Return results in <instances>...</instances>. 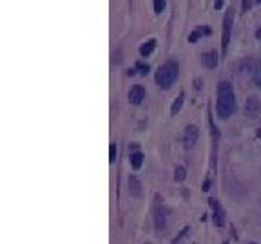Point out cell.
Here are the masks:
<instances>
[{
    "instance_id": "obj_25",
    "label": "cell",
    "mask_w": 261,
    "mask_h": 244,
    "mask_svg": "<svg viewBox=\"0 0 261 244\" xmlns=\"http://www.w3.org/2000/svg\"><path fill=\"white\" fill-rule=\"evenodd\" d=\"M258 137H261V130H258Z\"/></svg>"
},
{
    "instance_id": "obj_27",
    "label": "cell",
    "mask_w": 261,
    "mask_h": 244,
    "mask_svg": "<svg viewBox=\"0 0 261 244\" xmlns=\"http://www.w3.org/2000/svg\"><path fill=\"white\" fill-rule=\"evenodd\" d=\"M250 244H256V243H250Z\"/></svg>"
},
{
    "instance_id": "obj_9",
    "label": "cell",
    "mask_w": 261,
    "mask_h": 244,
    "mask_svg": "<svg viewBox=\"0 0 261 244\" xmlns=\"http://www.w3.org/2000/svg\"><path fill=\"white\" fill-rule=\"evenodd\" d=\"M144 98H145V89L142 85H134L129 91V102L132 105H140V103L144 102Z\"/></svg>"
},
{
    "instance_id": "obj_17",
    "label": "cell",
    "mask_w": 261,
    "mask_h": 244,
    "mask_svg": "<svg viewBox=\"0 0 261 244\" xmlns=\"http://www.w3.org/2000/svg\"><path fill=\"white\" fill-rule=\"evenodd\" d=\"M187 177V170L183 168V167H176V170H174V179L176 181H183Z\"/></svg>"
},
{
    "instance_id": "obj_13",
    "label": "cell",
    "mask_w": 261,
    "mask_h": 244,
    "mask_svg": "<svg viewBox=\"0 0 261 244\" xmlns=\"http://www.w3.org/2000/svg\"><path fill=\"white\" fill-rule=\"evenodd\" d=\"M129 161H130V167H132L134 170H138L140 167H142V163H144V154L138 152V150H134V152H130Z\"/></svg>"
},
{
    "instance_id": "obj_18",
    "label": "cell",
    "mask_w": 261,
    "mask_h": 244,
    "mask_svg": "<svg viewBox=\"0 0 261 244\" xmlns=\"http://www.w3.org/2000/svg\"><path fill=\"white\" fill-rule=\"evenodd\" d=\"M256 4H261V0H243L241 7H243V11H247V9H250L252 6H256Z\"/></svg>"
},
{
    "instance_id": "obj_14",
    "label": "cell",
    "mask_w": 261,
    "mask_h": 244,
    "mask_svg": "<svg viewBox=\"0 0 261 244\" xmlns=\"http://www.w3.org/2000/svg\"><path fill=\"white\" fill-rule=\"evenodd\" d=\"M183 102H185V92H179L178 98L174 100V103H172V107H171V114L172 116H176L181 110V107H183Z\"/></svg>"
},
{
    "instance_id": "obj_19",
    "label": "cell",
    "mask_w": 261,
    "mask_h": 244,
    "mask_svg": "<svg viewBox=\"0 0 261 244\" xmlns=\"http://www.w3.org/2000/svg\"><path fill=\"white\" fill-rule=\"evenodd\" d=\"M136 69L142 76H145L147 73H149V65H147V63H142V61H138L136 63Z\"/></svg>"
},
{
    "instance_id": "obj_1",
    "label": "cell",
    "mask_w": 261,
    "mask_h": 244,
    "mask_svg": "<svg viewBox=\"0 0 261 244\" xmlns=\"http://www.w3.org/2000/svg\"><path fill=\"white\" fill-rule=\"evenodd\" d=\"M236 108H238V103H236L232 83L230 81H221L220 85H218V102H216L218 118L227 120L228 116L236 112Z\"/></svg>"
},
{
    "instance_id": "obj_10",
    "label": "cell",
    "mask_w": 261,
    "mask_h": 244,
    "mask_svg": "<svg viewBox=\"0 0 261 244\" xmlns=\"http://www.w3.org/2000/svg\"><path fill=\"white\" fill-rule=\"evenodd\" d=\"M212 33L211 31V27L209 26H198V27H194V31L191 34H189V42L191 44H196V42L199 40V38H203V36H209V34Z\"/></svg>"
},
{
    "instance_id": "obj_21",
    "label": "cell",
    "mask_w": 261,
    "mask_h": 244,
    "mask_svg": "<svg viewBox=\"0 0 261 244\" xmlns=\"http://www.w3.org/2000/svg\"><path fill=\"white\" fill-rule=\"evenodd\" d=\"M214 7H216V9H221V7H223V0H214Z\"/></svg>"
},
{
    "instance_id": "obj_6",
    "label": "cell",
    "mask_w": 261,
    "mask_h": 244,
    "mask_svg": "<svg viewBox=\"0 0 261 244\" xmlns=\"http://www.w3.org/2000/svg\"><path fill=\"white\" fill-rule=\"evenodd\" d=\"M198 136H199V130L196 125H187L185 129V134H183V145H185V149H193L196 141H198Z\"/></svg>"
},
{
    "instance_id": "obj_11",
    "label": "cell",
    "mask_w": 261,
    "mask_h": 244,
    "mask_svg": "<svg viewBox=\"0 0 261 244\" xmlns=\"http://www.w3.org/2000/svg\"><path fill=\"white\" fill-rule=\"evenodd\" d=\"M154 49H156V40L154 38H151V40H147L140 47V56H144V58H147V56H151L152 53H154Z\"/></svg>"
},
{
    "instance_id": "obj_23",
    "label": "cell",
    "mask_w": 261,
    "mask_h": 244,
    "mask_svg": "<svg viewBox=\"0 0 261 244\" xmlns=\"http://www.w3.org/2000/svg\"><path fill=\"white\" fill-rule=\"evenodd\" d=\"M209 184H211V181H209V179H207L205 183H203V192H207V190L211 188V186H209Z\"/></svg>"
},
{
    "instance_id": "obj_24",
    "label": "cell",
    "mask_w": 261,
    "mask_h": 244,
    "mask_svg": "<svg viewBox=\"0 0 261 244\" xmlns=\"http://www.w3.org/2000/svg\"><path fill=\"white\" fill-rule=\"evenodd\" d=\"M256 38H258V40L261 42V27L258 29V31H256Z\"/></svg>"
},
{
    "instance_id": "obj_16",
    "label": "cell",
    "mask_w": 261,
    "mask_h": 244,
    "mask_svg": "<svg viewBox=\"0 0 261 244\" xmlns=\"http://www.w3.org/2000/svg\"><path fill=\"white\" fill-rule=\"evenodd\" d=\"M152 7H154V13L160 15L165 11V7H167V0H152Z\"/></svg>"
},
{
    "instance_id": "obj_12",
    "label": "cell",
    "mask_w": 261,
    "mask_h": 244,
    "mask_svg": "<svg viewBox=\"0 0 261 244\" xmlns=\"http://www.w3.org/2000/svg\"><path fill=\"white\" fill-rule=\"evenodd\" d=\"M129 192H130V196H134V197L142 196V184L138 181V177L134 176L129 177Z\"/></svg>"
},
{
    "instance_id": "obj_20",
    "label": "cell",
    "mask_w": 261,
    "mask_h": 244,
    "mask_svg": "<svg viewBox=\"0 0 261 244\" xmlns=\"http://www.w3.org/2000/svg\"><path fill=\"white\" fill-rule=\"evenodd\" d=\"M116 161V145L114 143H111L109 147V163H114Z\"/></svg>"
},
{
    "instance_id": "obj_15",
    "label": "cell",
    "mask_w": 261,
    "mask_h": 244,
    "mask_svg": "<svg viewBox=\"0 0 261 244\" xmlns=\"http://www.w3.org/2000/svg\"><path fill=\"white\" fill-rule=\"evenodd\" d=\"M252 80L258 87L261 89V61H256L254 63V69H252Z\"/></svg>"
},
{
    "instance_id": "obj_2",
    "label": "cell",
    "mask_w": 261,
    "mask_h": 244,
    "mask_svg": "<svg viewBox=\"0 0 261 244\" xmlns=\"http://www.w3.org/2000/svg\"><path fill=\"white\" fill-rule=\"evenodd\" d=\"M178 76H179V63L176 60H169L156 71L154 81H156V85L160 89L167 91V89H171L174 85V81L178 80Z\"/></svg>"
},
{
    "instance_id": "obj_4",
    "label": "cell",
    "mask_w": 261,
    "mask_h": 244,
    "mask_svg": "<svg viewBox=\"0 0 261 244\" xmlns=\"http://www.w3.org/2000/svg\"><path fill=\"white\" fill-rule=\"evenodd\" d=\"M209 204H211L212 214H214V215H212L214 224H216V226H223V224H225V210H223L221 203L218 201V199L211 197V199H209Z\"/></svg>"
},
{
    "instance_id": "obj_3",
    "label": "cell",
    "mask_w": 261,
    "mask_h": 244,
    "mask_svg": "<svg viewBox=\"0 0 261 244\" xmlns=\"http://www.w3.org/2000/svg\"><path fill=\"white\" fill-rule=\"evenodd\" d=\"M232 24H234V9L228 7L223 16V34H221V51L227 53L228 44H230V34H232Z\"/></svg>"
},
{
    "instance_id": "obj_7",
    "label": "cell",
    "mask_w": 261,
    "mask_h": 244,
    "mask_svg": "<svg viewBox=\"0 0 261 244\" xmlns=\"http://www.w3.org/2000/svg\"><path fill=\"white\" fill-rule=\"evenodd\" d=\"M201 63H203V67L207 69L218 67V63H220V54H218V51H207V53H203Z\"/></svg>"
},
{
    "instance_id": "obj_26",
    "label": "cell",
    "mask_w": 261,
    "mask_h": 244,
    "mask_svg": "<svg viewBox=\"0 0 261 244\" xmlns=\"http://www.w3.org/2000/svg\"><path fill=\"white\" fill-rule=\"evenodd\" d=\"M145 244H151V243H145Z\"/></svg>"
},
{
    "instance_id": "obj_8",
    "label": "cell",
    "mask_w": 261,
    "mask_h": 244,
    "mask_svg": "<svg viewBox=\"0 0 261 244\" xmlns=\"http://www.w3.org/2000/svg\"><path fill=\"white\" fill-rule=\"evenodd\" d=\"M260 110H261L260 100H258L256 96H250L247 100V103H245V114H247L248 118H256V116L260 114Z\"/></svg>"
},
{
    "instance_id": "obj_5",
    "label": "cell",
    "mask_w": 261,
    "mask_h": 244,
    "mask_svg": "<svg viewBox=\"0 0 261 244\" xmlns=\"http://www.w3.org/2000/svg\"><path fill=\"white\" fill-rule=\"evenodd\" d=\"M154 226L158 231L165 230V208L162 204V196L156 194V210H154Z\"/></svg>"
},
{
    "instance_id": "obj_22",
    "label": "cell",
    "mask_w": 261,
    "mask_h": 244,
    "mask_svg": "<svg viewBox=\"0 0 261 244\" xmlns=\"http://www.w3.org/2000/svg\"><path fill=\"white\" fill-rule=\"evenodd\" d=\"M194 89H196V91H199V89H201V80H199V78H196V80H194Z\"/></svg>"
}]
</instances>
